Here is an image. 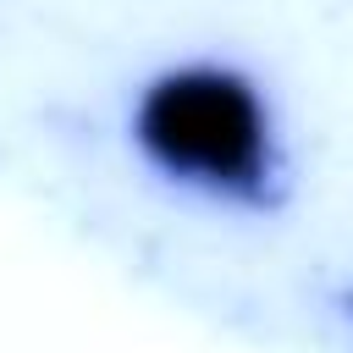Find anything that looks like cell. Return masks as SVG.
Wrapping results in <instances>:
<instances>
[{"instance_id": "cell-1", "label": "cell", "mask_w": 353, "mask_h": 353, "mask_svg": "<svg viewBox=\"0 0 353 353\" xmlns=\"http://www.w3.org/2000/svg\"><path fill=\"white\" fill-rule=\"evenodd\" d=\"M127 149L165 188L243 215L281 210L292 188L281 116L265 83L215 55L165 61L132 88Z\"/></svg>"}, {"instance_id": "cell-2", "label": "cell", "mask_w": 353, "mask_h": 353, "mask_svg": "<svg viewBox=\"0 0 353 353\" xmlns=\"http://www.w3.org/2000/svg\"><path fill=\"white\" fill-rule=\"evenodd\" d=\"M342 320H347V331H353V287L342 292Z\"/></svg>"}]
</instances>
